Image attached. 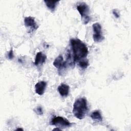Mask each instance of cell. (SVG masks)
I'll return each instance as SVG.
<instances>
[{"label": "cell", "instance_id": "cell-10", "mask_svg": "<svg viewBox=\"0 0 131 131\" xmlns=\"http://www.w3.org/2000/svg\"><path fill=\"white\" fill-rule=\"evenodd\" d=\"M46 59V56L45 54H43L41 52H39L36 55L34 64L36 66L40 64H42L44 62H45Z\"/></svg>", "mask_w": 131, "mask_h": 131}, {"label": "cell", "instance_id": "cell-11", "mask_svg": "<svg viewBox=\"0 0 131 131\" xmlns=\"http://www.w3.org/2000/svg\"><path fill=\"white\" fill-rule=\"evenodd\" d=\"M44 2L46 3V5L47 7L52 12H53L55 10L59 1H44Z\"/></svg>", "mask_w": 131, "mask_h": 131}, {"label": "cell", "instance_id": "cell-12", "mask_svg": "<svg viewBox=\"0 0 131 131\" xmlns=\"http://www.w3.org/2000/svg\"><path fill=\"white\" fill-rule=\"evenodd\" d=\"M91 117L92 119L95 120H97L99 121H102V117L100 111L99 110H96L93 112L91 114Z\"/></svg>", "mask_w": 131, "mask_h": 131}, {"label": "cell", "instance_id": "cell-3", "mask_svg": "<svg viewBox=\"0 0 131 131\" xmlns=\"http://www.w3.org/2000/svg\"><path fill=\"white\" fill-rule=\"evenodd\" d=\"M76 8L81 17L83 18L84 24H87L90 20V18L89 16V13L90 12L89 6L85 3H82L78 5Z\"/></svg>", "mask_w": 131, "mask_h": 131}, {"label": "cell", "instance_id": "cell-17", "mask_svg": "<svg viewBox=\"0 0 131 131\" xmlns=\"http://www.w3.org/2000/svg\"><path fill=\"white\" fill-rule=\"evenodd\" d=\"M53 130H60L59 128H54V129H53Z\"/></svg>", "mask_w": 131, "mask_h": 131}, {"label": "cell", "instance_id": "cell-14", "mask_svg": "<svg viewBox=\"0 0 131 131\" xmlns=\"http://www.w3.org/2000/svg\"><path fill=\"white\" fill-rule=\"evenodd\" d=\"M34 111L38 115H42L43 114V111L41 106H39L36 107L35 109H34Z\"/></svg>", "mask_w": 131, "mask_h": 131}, {"label": "cell", "instance_id": "cell-13", "mask_svg": "<svg viewBox=\"0 0 131 131\" xmlns=\"http://www.w3.org/2000/svg\"><path fill=\"white\" fill-rule=\"evenodd\" d=\"M78 65L81 68L83 69H85L89 66V61L88 59L84 58L83 59H81L78 61Z\"/></svg>", "mask_w": 131, "mask_h": 131}, {"label": "cell", "instance_id": "cell-6", "mask_svg": "<svg viewBox=\"0 0 131 131\" xmlns=\"http://www.w3.org/2000/svg\"><path fill=\"white\" fill-rule=\"evenodd\" d=\"M24 24L26 27H30L32 31H35L38 28V26L35 23L34 18L32 17H26L24 19Z\"/></svg>", "mask_w": 131, "mask_h": 131}, {"label": "cell", "instance_id": "cell-4", "mask_svg": "<svg viewBox=\"0 0 131 131\" xmlns=\"http://www.w3.org/2000/svg\"><path fill=\"white\" fill-rule=\"evenodd\" d=\"M51 124L57 126V127H68L71 126L72 123L66 118L61 116L55 117L51 120Z\"/></svg>", "mask_w": 131, "mask_h": 131}, {"label": "cell", "instance_id": "cell-7", "mask_svg": "<svg viewBox=\"0 0 131 131\" xmlns=\"http://www.w3.org/2000/svg\"><path fill=\"white\" fill-rule=\"evenodd\" d=\"M47 86V82L44 81H40L37 82L35 85V92L39 95H42L45 91Z\"/></svg>", "mask_w": 131, "mask_h": 131}, {"label": "cell", "instance_id": "cell-9", "mask_svg": "<svg viewBox=\"0 0 131 131\" xmlns=\"http://www.w3.org/2000/svg\"><path fill=\"white\" fill-rule=\"evenodd\" d=\"M69 86L64 83L60 84L58 87V91L60 95L62 97H66L69 93Z\"/></svg>", "mask_w": 131, "mask_h": 131}, {"label": "cell", "instance_id": "cell-16", "mask_svg": "<svg viewBox=\"0 0 131 131\" xmlns=\"http://www.w3.org/2000/svg\"><path fill=\"white\" fill-rule=\"evenodd\" d=\"M113 13L114 15V16L116 17V18H119V13L118 12V11L114 9L113 10Z\"/></svg>", "mask_w": 131, "mask_h": 131}, {"label": "cell", "instance_id": "cell-8", "mask_svg": "<svg viewBox=\"0 0 131 131\" xmlns=\"http://www.w3.org/2000/svg\"><path fill=\"white\" fill-rule=\"evenodd\" d=\"M66 64V62L63 61V58L61 55H60L57 57H56L53 62V65L54 67L59 69L65 68Z\"/></svg>", "mask_w": 131, "mask_h": 131}, {"label": "cell", "instance_id": "cell-2", "mask_svg": "<svg viewBox=\"0 0 131 131\" xmlns=\"http://www.w3.org/2000/svg\"><path fill=\"white\" fill-rule=\"evenodd\" d=\"M88 111L86 98L81 97L75 100L73 108V114L78 119H83Z\"/></svg>", "mask_w": 131, "mask_h": 131}, {"label": "cell", "instance_id": "cell-18", "mask_svg": "<svg viewBox=\"0 0 131 131\" xmlns=\"http://www.w3.org/2000/svg\"><path fill=\"white\" fill-rule=\"evenodd\" d=\"M16 130H23V129L19 128H17V129H16Z\"/></svg>", "mask_w": 131, "mask_h": 131}, {"label": "cell", "instance_id": "cell-15", "mask_svg": "<svg viewBox=\"0 0 131 131\" xmlns=\"http://www.w3.org/2000/svg\"><path fill=\"white\" fill-rule=\"evenodd\" d=\"M8 57L10 59H11L13 58V50L11 49L8 54Z\"/></svg>", "mask_w": 131, "mask_h": 131}, {"label": "cell", "instance_id": "cell-5", "mask_svg": "<svg viewBox=\"0 0 131 131\" xmlns=\"http://www.w3.org/2000/svg\"><path fill=\"white\" fill-rule=\"evenodd\" d=\"M93 29L94 34L93 36L94 41L99 42L104 39V36L102 35V28L100 24L98 23H96L93 25Z\"/></svg>", "mask_w": 131, "mask_h": 131}, {"label": "cell", "instance_id": "cell-1", "mask_svg": "<svg viewBox=\"0 0 131 131\" xmlns=\"http://www.w3.org/2000/svg\"><path fill=\"white\" fill-rule=\"evenodd\" d=\"M75 61H79L85 58L88 54L86 46L79 39H72L70 40Z\"/></svg>", "mask_w": 131, "mask_h": 131}]
</instances>
